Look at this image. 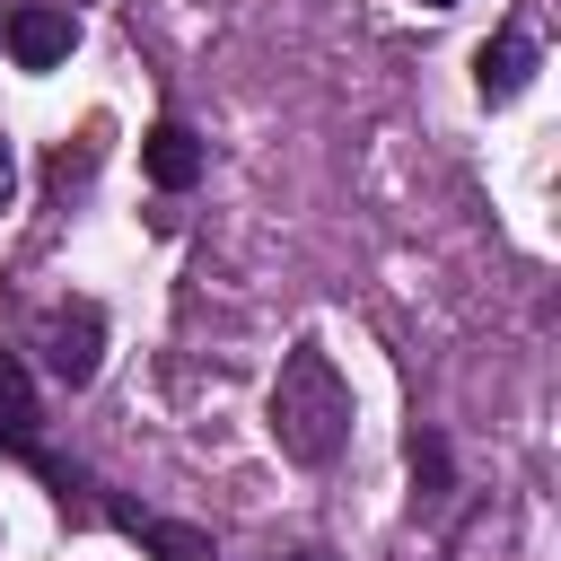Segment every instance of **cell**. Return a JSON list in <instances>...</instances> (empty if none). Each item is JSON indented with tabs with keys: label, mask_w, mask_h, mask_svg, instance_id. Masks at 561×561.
<instances>
[{
	"label": "cell",
	"mask_w": 561,
	"mask_h": 561,
	"mask_svg": "<svg viewBox=\"0 0 561 561\" xmlns=\"http://www.w3.org/2000/svg\"><path fill=\"white\" fill-rule=\"evenodd\" d=\"M263 421H272V447L289 456V465H333L342 447H351V386H342V368L316 351V342H298L289 359H280V377H272V403H263Z\"/></svg>",
	"instance_id": "obj_1"
},
{
	"label": "cell",
	"mask_w": 561,
	"mask_h": 561,
	"mask_svg": "<svg viewBox=\"0 0 561 561\" xmlns=\"http://www.w3.org/2000/svg\"><path fill=\"white\" fill-rule=\"evenodd\" d=\"M0 456H18L70 517H88V473L44 447V412H35V386H26V359L18 351H0Z\"/></svg>",
	"instance_id": "obj_2"
},
{
	"label": "cell",
	"mask_w": 561,
	"mask_h": 561,
	"mask_svg": "<svg viewBox=\"0 0 561 561\" xmlns=\"http://www.w3.org/2000/svg\"><path fill=\"white\" fill-rule=\"evenodd\" d=\"M35 351H44V368L79 394V386L96 377V359H105V307H96V298H53V307L35 316Z\"/></svg>",
	"instance_id": "obj_3"
},
{
	"label": "cell",
	"mask_w": 561,
	"mask_h": 561,
	"mask_svg": "<svg viewBox=\"0 0 561 561\" xmlns=\"http://www.w3.org/2000/svg\"><path fill=\"white\" fill-rule=\"evenodd\" d=\"M0 44H9V61H18V70H61V61H70V44H79V18H70V9H53V0H18V9L0 18Z\"/></svg>",
	"instance_id": "obj_4"
},
{
	"label": "cell",
	"mask_w": 561,
	"mask_h": 561,
	"mask_svg": "<svg viewBox=\"0 0 561 561\" xmlns=\"http://www.w3.org/2000/svg\"><path fill=\"white\" fill-rule=\"evenodd\" d=\"M535 61H543V44H535V26H500L482 53H473V88H482V105H508L526 79H535Z\"/></svg>",
	"instance_id": "obj_5"
},
{
	"label": "cell",
	"mask_w": 561,
	"mask_h": 561,
	"mask_svg": "<svg viewBox=\"0 0 561 561\" xmlns=\"http://www.w3.org/2000/svg\"><path fill=\"white\" fill-rule=\"evenodd\" d=\"M105 517H114L140 552H158V561H219V552H210V535H202V526H184V517H158V508H131V500H105Z\"/></svg>",
	"instance_id": "obj_6"
},
{
	"label": "cell",
	"mask_w": 561,
	"mask_h": 561,
	"mask_svg": "<svg viewBox=\"0 0 561 561\" xmlns=\"http://www.w3.org/2000/svg\"><path fill=\"white\" fill-rule=\"evenodd\" d=\"M140 167H149V184H158V193H193V184H202V140H193L184 123H149Z\"/></svg>",
	"instance_id": "obj_7"
},
{
	"label": "cell",
	"mask_w": 561,
	"mask_h": 561,
	"mask_svg": "<svg viewBox=\"0 0 561 561\" xmlns=\"http://www.w3.org/2000/svg\"><path fill=\"white\" fill-rule=\"evenodd\" d=\"M403 465H412V500H421V508H438V500L456 491V456H447V438H438L430 421L403 438Z\"/></svg>",
	"instance_id": "obj_8"
},
{
	"label": "cell",
	"mask_w": 561,
	"mask_h": 561,
	"mask_svg": "<svg viewBox=\"0 0 561 561\" xmlns=\"http://www.w3.org/2000/svg\"><path fill=\"white\" fill-rule=\"evenodd\" d=\"M96 158H105V123H88L79 140H61V149H53V167H44V184H53V193H70V184H88V175H96Z\"/></svg>",
	"instance_id": "obj_9"
},
{
	"label": "cell",
	"mask_w": 561,
	"mask_h": 561,
	"mask_svg": "<svg viewBox=\"0 0 561 561\" xmlns=\"http://www.w3.org/2000/svg\"><path fill=\"white\" fill-rule=\"evenodd\" d=\"M18 202V149H9V131H0V210Z\"/></svg>",
	"instance_id": "obj_10"
},
{
	"label": "cell",
	"mask_w": 561,
	"mask_h": 561,
	"mask_svg": "<svg viewBox=\"0 0 561 561\" xmlns=\"http://www.w3.org/2000/svg\"><path fill=\"white\" fill-rule=\"evenodd\" d=\"M289 561H333V552H324V543H307V552H289Z\"/></svg>",
	"instance_id": "obj_11"
},
{
	"label": "cell",
	"mask_w": 561,
	"mask_h": 561,
	"mask_svg": "<svg viewBox=\"0 0 561 561\" xmlns=\"http://www.w3.org/2000/svg\"><path fill=\"white\" fill-rule=\"evenodd\" d=\"M421 9H456V0H421Z\"/></svg>",
	"instance_id": "obj_12"
}]
</instances>
